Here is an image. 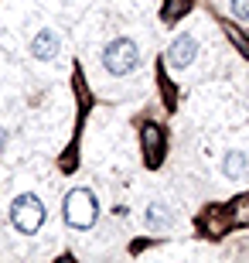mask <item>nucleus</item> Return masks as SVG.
<instances>
[{
  "mask_svg": "<svg viewBox=\"0 0 249 263\" xmlns=\"http://www.w3.org/2000/svg\"><path fill=\"white\" fill-rule=\"evenodd\" d=\"M62 219L72 229H92L99 219V198L89 188H72L62 202Z\"/></svg>",
  "mask_w": 249,
  "mask_h": 263,
  "instance_id": "f257e3e1",
  "label": "nucleus"
},
{
  "mask_svg": "<svg viewBox=\"0 0 249 263\" xmlns=\"http://www.w3.org/2000/svg\"><path fill=\"white\" fill-rule=\"evenodd\" d=\"M45 202H41L38 195H31V192H24V195H17L14 202H10V222H14V229L24 236L38 233L41 226H45Z\"/></svg>",
  "mask_w": 249,
  "mask_h": 263,
  "instance_id": "f03ea898",
  "label": "nucleus"
},
{
  "mask_svg": "<svg viewBox=\"0 0 249 263\" xmlns=\"http://www.w3.org/2000/svg\"><path fill=\"white\" fill-rule=\"evenodd\" d=\"M140 65V48L133 38H113L103 48V68L109 76H130Z\"/></svg>",
  "mask_w": 249,
  "mask_h": 263,
  "instance_id": "7ed1b4c3",
  "label": "nucleus"
},
{
  "mask_svg": "<svg viewBox=\"0 0 249 263\" xmlns=\"http://www.w3.org/2000/svg\"><path fill=\"white\" fill-rule=\"evenodd\" d=\"M195 55H198L195 38L191 34H178V38L171 41V48H167V65H171L174 72H181V68H188L195 62Z\"/></svg>",
  "mask_w": 249,
  "mask_h": 263,
  "instance_id": "20e7f679",
  "label": "nucleus"
},
{
  "mask_svg": "<svg viewBox=\"0 0 249 263\" xmlns=\"http://www.w3.org/2000/svg\"><path fill=\"white\" fill-rule=\"evenodd\" d=\"M58 45H62V41H58L55 31H51V28H41L38 34L31 38V55H34L38 62H51L58 55Z\"/></svg>",
  "mask_w": 249,
  "mask_h": 263,
  "instance_id": "39448f33",
  "label": "nucleus"
},
{
  "mask_svg": "<svg viewBox=\"0 0 249 263\" xmlns=\"http://www.w3.org/2000/svg\"><path fill=\"white\" fill-rule=\"evenodd\" d=\"M144 151L150 154V164H157V161H161L164 137H161V127H157V123H147V127H144Z\"/></svg>",
  "mask_w": 249,
  "mask_h": 263,
  "instance_id": "423d86ee",
  "label": "nucleus"
},
{
  "mask_svg": "<svg viewBox=\"0 0 249 263\" xmlns=\"http://www.w3.org/2000/svg\"><path fill=\"white\" fill-rule=\"evenodd\" d=\"M246 167H249V157L242 151H229V154L222 157V175L225 178H242Z\"/></svg>",
  "mask_w": 249,
  "mask_h": 263,
  "instance_id": "0eeeda50",
  "label": "nucleus"
},
{
  "mask_svg": "<svg viewBox=\"0 0 249 263\" xmlns=\"http://www.w3.org/2000/svg\"><path fill=\"white\" fill-rule=\"evenodd\" d=\"M144 222L150 226V229H164V226L171 222V209H167V205H161V202H154L150 209L144 212Z\"/></svg>",
  "mask_w": 249,
  "mask_h": 263,
  "instance_id": "6e6552de",
  "label": "nucleus"
},
{
  "mask_svg": "<svg viewBox=\"0 0 249 263\" xmlns=\"http://www.w3.org/2000/svg\"><path fill=\"white\" fill-rule=\"evenodd\" d=\"M229 10L239 21H249V0H229Z\"/></svg>",
  "mask_w": 249,
  "mask_h": 263,
  "instance_id": "1a4fd4ad",
  "label": "nucleus"
},
{
  "mask_svg": "<svg viewBox=\"0 0 249 263\" xmlns=\"http://www.w3.org/2000/svg\"><path fill=\"white\" fill-rule=\"evenodd\" d=\"M4 147H7V134H4V127H0V154H4Z\"/></svg>",
  "mask_w": 249,
  "mask_h": 263,
  "instance_id": "9d476101",
  "label": "nucleus"
}]
</instances>
